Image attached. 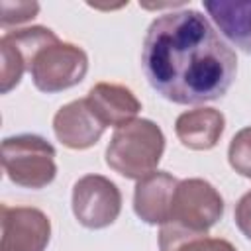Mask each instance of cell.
I'll use <instances>...</instances> for the list:
<instances>
[{
  "instance_id": "cell-1",
  "label": "cell",
  "mask_w": 251,
  "mask_h": 251,
  "mask_svg": "<svg viewBox=\"0 0 251 251\" xmlns=\"http://www.w3.org/2000/svg\"><path fill=\"white\" fill-rule=\"evenodd\" d=\"M141 67L153 90L188 106L222 98L235 80L237 57L202 12L186 8L151 22Z\"/></svg>"
},
{
  "instance_id": "cell-2",
  "label": "cell",
  "mask_w": 251,
  "mask_h": 251,
  "mask_svg": "<svg viewBox=\"0 0 251 251\" xmlns=\"http://www.w3.org/2000/svg\"><path fill=\"white\" fill-rule=\"evenodd\" d=\"M163 151L165 135L161 127L151 120L135 118L116 127L106 147V165L126 178L141 180L157 171Z\"/></svg>"
},
{
  "instance_id": "cell-3",
  "label": "cell",
  "mask_w": 251,
  "mask_h": 251,
  "mask_svg": "<svg viewBox=\"0 0 251 251\" xmlns=\"http://www.w3.org/2000/svg\"><path fill=\"white\" fill-rule=\"evenodd\" d=\"M2 167L6 176L22 186L39 190L57 175L55 147L35 133H20L2 141Z\"/></svg>"
},
{
  "instance_id": "cell-4",
  "label": "cell",
  "mask_w": 251,
  "mask_h": 251,
  "mask_svg": "<svg viewBox=\"0 0 251 251\" xmlns=\"http://www.w3.org/2000/svg\"><path fill=\"white\" fill-rule=\"evenodd\" d=\"M222 216L224 198L220 192L204 178H184L178 180L175 188L171 216L163 226H171L192 235H206Z\"/></svg>"
},
{
  "instance_id": "cell-5",
  "label": "cell",
  "mask_w": 251,
  "mask_h": 251,
  "mask_svg": "<svg viewBox=\"0 0 251 251\" xmlns=\"http://www.w3.org/2000/svg\"><path fill=\"white\" fill-rule=\"evenodd\" d=\"M88 71V55L75 43L55 41L43 47L29 65V75L37 90L45 94L63 92L76 86Z\"/></svg>"
},
{
  "instance_id": "cell-6",
  "label": "cell",
  "mask_w": 251,
  "mask_h": 251,
  "mask_svg": "<svg viewBox=\"0 0 251 251\" xmlns=\"http://www.w3.org/2000/svg\"><path fill=\"white\" fill-rule=\"evenodd\" d=\"M122 210L120 188L102 175H84L73 186V214L88 229L112 226Z\"/></svg>"
},
{
  "instance_id": "cell-7",
  "label": "cell",
  "mask_w": 251,
  "mask_h": 251,
  "mask_svg": "<svg viewBox=\"0 0 251 251\" xmlns=\"http://www.w3.org/2000/svg\"><path fill=\"white\" fill-rule=\"evenodd\" d=\"M2 245L0 251H45L51 239L49 218L29 206L2 204Z\"/></svg>"
},
{
  "instance_id": "cell-8",
  "label": "cell",
  "mask_w": 251,
  "mask_h": 251,
  "mask_svg": "<svg viewBox=\"0 0 251 251\" xmlns=\"http://www.w3.org/2000/svg\"><path fill=\"white\" fill-rule=\"evenodd\" d=\"M102 122L90 110L86 98L73 100L61 106L53 118V131L55 137L69 149H88L98 143L104 133Z\"/></svg>"
},
{
  "instance_id": "cell-9",
  "label": "cell",
  "mask_w": 251,
  "mask_h": 251,
  "mask_svg": "<svg viewBox=\"0 0 251 251\" xmlns=\"http://www.w3.org/2000/svg\"><path fill=\"white\" fill-rule=\"evenodd\" d=\"M176 184L178 180L165 171H155L137 180L133 190V210L137 218L149 226L167 224Z\"/></svg>"
},
{
  "instance_id": "cell-10",
  "label": "cell",
  "mask_w": 251,
  "mask_h": 251,
  "mask_svg": "<svg viewBox=\"0 0 251 251\" xmlns=\"http://www.w3.org/2000/svg\"><path fill=\"white\" fill-rule=\"evenodd\" d=\"M86 102L104 127H122L135 120L137 112L141 110V102L135 98V94L129 88L114 82L94 84L88 90Z\"/></svg>"
},
{
  "instance_id": "cell-11",
  "label": "cell",
  "mask_w": 251,
  "mask_h": 251,
  "mask_svg": "<svg viewBox=\"0 0 251 251\" xmlns=\"http://www.w3.org/2000/svg\"><path fill=\"white\" fill-rule=\"evenodd\" d=\"M226 127V118L214 108H196L182 112L175 122L178 141L192 151H208L218 145Z\"/></svg>"
},
{
  "instance_id": "cell-12",
  "label": "cell",
  "mask_w": 251,
  "mask_h": 251,
  "mask_svg": "<svg viewBox=\"0 0 251 251\" xmlns=\"http://www.w3.org/2000/svg\"><path fill=\"white\" fill-rule=\"evenodd\" d=\"M204 10L216 24V27L235 47L251 53V2L208 0Z\"/></svg>"
},
{
  "instance_id": "cell-13",
  "label": "cell",
  "mask_w": 251,
  "mask_h": 251,
  "mask_svg": "<svg viewBox=\"0 0 251 251\" xmlns=\"http://www.w3.org/2000/svg\"><path fill=\"white\" fill-rule=\"evenodd\" d=\"M159 249L161 251H237L227 239L192 235L171 226H161L159 231Z\"/></svg>"
},
{
  "instance_id": "cell-14",
  "label": "cell",
  "mask_w": 251,
  "mask_h": 251,
  "mask_svg": "<svg viewBox=\"0 0 251 251\" xmlns=\"http://www.w3.org/2000/svg\"><path fill=\"white\" fill-rule=\"evenodd\" d=\"M0 53H2L0 90H2V94H8L12 88H16L20 84L24 71H27V65H25L22 53L14 45H10L6 39H0Z\"/></svg>"
},
{
  "instance_id": "cell-15",
  "label": "cell",
  "mask_w": 251,
  "mask_h": 251,
  "mask_svg": "<svg viewBox=\"0 0 251 251\" xmlns=\"http://www.w3.org/2000/svg\"><path fill=\"white\" fill-rule=\"evenodd\" d=\"M227 161L237 175L251 178V126L239 129L231 137L227 147Z\"/></svg>"
},
{
  "instance_id": "cell-16",
  "label": "cell",
  "mask_w": 251,
  "mask_h": 251,
  "mask_svg": "<svg viewBox=\"0 0 251 251\" xmlns=\"http://www.w3.org/2000/svg\"><path fill=\"white\" fill-rule=\"evenodd\" d=\"M0 12H2L0 24L2 27H8V25H18L35 18V14L39 12V4L37 2H2Z\"/></svg>"
},
{
  "instance_id": "cell-17",
  "label": "cell",
  "mask_w": 251,
  "mask_h": 251,
  "mask_svg": "<svg viewBox=\"0 0 251 251\" xmlns=\"http://www.w3.org/2000/svg\"><path fill=\"white\" fill-rule=\"evenodd\" d=\"M233 220L237 229L251 241V190L245 192L239 202L235 204V212H233Z\"/></svg>"
}]
</instances>
